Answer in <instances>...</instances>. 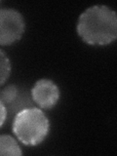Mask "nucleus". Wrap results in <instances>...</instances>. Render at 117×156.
I'll use <instances>...</instances> for the list:
<instances>
[{
    "instance_id": "1",
    "label": "nucleus",
    "mask_w": 117,
    "mask_h": 156,
    "mask_svg": "<svg viewBox=\"0 0 117 156\" xmlns=\"http://www.w3.org/2000/svg\"><path fill=\"white\" fill-rule=\"evenodd\" d=\"M77 33L90 45L110 44L117 37L116 13L105 5L88 8L78 20Z\"/></svg>"
},
{
    "instance_id": "2",
    "label": "nucleus",
    "mask_w": 117,
    "mask_h": 156,
    "mask_svg": "<svg viewBox=\"0 0 117 156\" xmlns=\"http://www.w3.org/2000/svg\"><path fill=\"white\" fill-rule=\"evenodd\" d=\"M50 122L45 113L37 107H27L15 115L13 132L18 140L26 145H38L46 138Z\"/></svg>"
},
{
    "instance_id": "3",
    "label": "nucleus",
    "mask_w": 117,
    "mask_h": 156,
    "mask_svg": "<svg viewBox=\"0 0 117 156\" xmlns=\"http://www.w3.org/2000/svg\"><path fill=\"white\" fill-rule=\"evenodd\" d=\"M26 29L22 14L14 9H0V45L19 41Z\"/></svg>"
},
{
    "instance_id": "4",
    "label": "nucleus",
    "mask_w": 117,
    "mask_h": 156,
    "mask_svg": "<svg viewBox=\"0 0 117 156\" xmlns=\"http://www.w3.org/2000/svg\"><path fill=\"white\" fill-rule=\"evenodd\" d=\"M0 101L10 116L16 115L21 110L33 106L31 93L26 89H22L17 85H8L0 92Z\"/></svg>"
},
{
    "instance_id": "5",
    "label": "nucleus",
    "mask_w": 117,
    "mask_h": 156,
    "mask_svg": "<svg viewBox=\"0 0 117 156\" xmlns=\"http://www.w3.org/2000/svg\"><path fill=\"white\" fill-rule=\"evenodd\" d=\"M33 102L43 109H50L60 99V90L50 79L38 80L31 89Z\"/></svg>"
},
{
    "instance_id": "6",
    "label": "nucleus",
    "mask_w": 117,
    "mask_h": 156,
    "mask_svg": "<svg viewBox=\"0 0 117 156\" xmlns=\"http://www.w3.org/2000/svg\"><path fill=\"white\" fill-rule=\"evenodd\" d=\"M22 149L14 138L8 135H0V156L22 155Z\"/></svg>"
},
{
    "instance_id": "7",
    "label": "nucleus",
    "mask_w": 117,
    "mask_h": 156,
    "mask_svg": "<svg viewBox=\"0 0 117 156\" xmlns=\"http://www.w3.org/2000/svg\"><path fill=\"white\" fill-rule=\"evenodd\" d=\"M10 73H11V62L6 54L0 50V86L6 82Z\"/></svg>"
},
{
    "instance_id": "8",
    "label": "nucleus",
    "mask_w": 117,
    "mask_h": 156,
    "mask_svg": "<svg viewBox=\"0 0 117 156\" xmlns=\"http://www.w3.org/2000/svg\"><path fill=\"white\" fill-rule=\"evenodd\" d=\"M6 118H7L6 107L4 106V105L2 104V101H0V127H2L5 120H6Z\"/></svg>"
}]
</instances>
